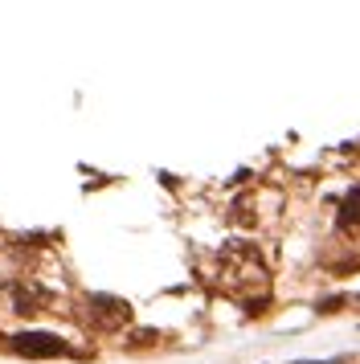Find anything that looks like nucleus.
Returning a JSON list of instances; mask_svg holds the SVG:
<instances>
[{"instance_id": "f03ea898", "label": "nucleus", "mask_w": 360, "mask_h": 364, "mask_svg": "<svg viewBox=\"0 0 360 364\" xmlns=\"http://www.w3.org/2000/svg\"><path fill=\"white\" fill-rule=\"evenodd\" d=\"M340 225L344 230H360V188H352L344 197V209H340Z\"/></svg>"}, {"instance_id": "f257e3e1", "label": "nucleus", "mask_w": 360, "mask_h": 364, "mask_svg": "<svg viewBox=\"0 0 360 364\" xmlns=\"http://www.w3.org/2000/svg\"><path fill=\"white\" fill-rule=\"evenodd\" d=\"M13 352H21V356H62L65 344L58 336H46V331H25L13 340Z\"/></svg>"}]
</instances>
